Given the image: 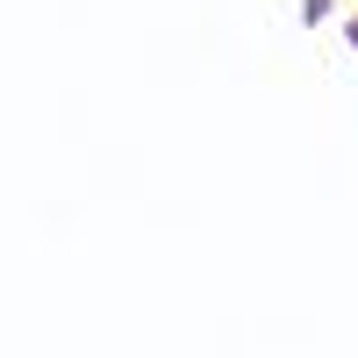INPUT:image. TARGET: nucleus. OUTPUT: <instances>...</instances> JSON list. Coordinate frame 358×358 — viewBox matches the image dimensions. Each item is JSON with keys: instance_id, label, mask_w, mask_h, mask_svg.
<instances>
[{"instance_id": "1", "label": "nucleus", "mask_w": 358, "mask_h": 358, "mask_svg": "<svg viewBox=\"0 0 358 358\" xmlns=\"http://www.w3.org/2000/svg\"><path fill=\"white\" fill-rule=\"evenodd\" d=\"M301 15H308V22H315V15H330V0H301Z\"/></svg>"}, {"instance_id": "2", "label": "nucleus", "mask_w": 358, "mask_h": 358, "mask_svg": "<svg viewBox=\"0 0 358 358\" xmlns=\"http://www.w3.org/2000/svg\"><path fill=\"white\" fill-rule=\"evenodd\" d=\"M351 43H358V22H351Z\"/></svg>"}]
</instances>
